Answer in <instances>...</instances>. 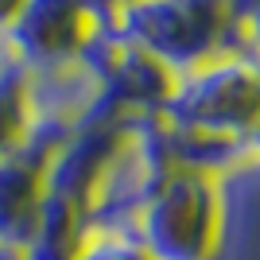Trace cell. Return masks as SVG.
Wrapping results in <instances>:
<instances>
[{"label": "cell", "mask_w": 260, "mask_h": 260, "mask_svg": "<svg viewBox=\"0 0 260 260\" xmlns=\"http://www.w3.org/2000/svg\"><path fill=\"white\" fill-rule=\"evenodd\" d=\"M113 27L124 47L144 51L171 74H186L214 54H241L233 16H214L183 0H120Z\"/></svg>", "instance_id": "1"}, {"label": "cell", "mask_w": 260, "mask_h": 260, "mask_svg": "<svg viewBox=\"0 0 260 260\" xmlns=\"http://www.w3.org/2000/svg\"><path fill=\"white\" fill-rule=\"evenodd\" d=\"M159 117L171 128L249 140L260 124V70L245 54H214L186 74H175Z\"/></svg>", "instance_id": "2"}, {"label": "cell", "mask_w": 260, "mask_h": 260, "mask_svg": "<svg viewBox=\"0 0 260 260\" xmlns=\"http://www.w3.org/2000/svg\"><path fill=\"white\" fill-rule=\"evenodd\" d=\"M148 260H217L221 256V190L217 179L171 171L136 221Z\"/></svg>", "instance_id": "3"}, {"label": "cell", "mask_w": 260, "mask_h": 260, "mask_svg": "<svg viewBox=\"0 0 260 260\" xmlns=\"http://www.w3.org/2000/svg\"><path fill=\"white\" fill-rule=\"evenodd\" d=\"M93 0H23L8 27V43L23 70L70 62L89 35Z\"/></svg>", "instance_id": "4"}, {"label": "cell", "mask_w": 260, "mask_h": 260, "mask_svg": "<svg viewBox=\"0 0 260 260\" xmlns=\"http://www.w3.org/2000/svg\"><path fill=\"white\" fill-rule=\"evenodd\" d=\"M120 136H124V120H86V124H78L70 132V140L47 163L43 190L54 194V198H62V202H70L82 214L101 167L109 163V155L117 152Z\"/></svg>", "instance_id": "5"}, {"label": "cell", "mask_w": 260, "mask_h": 260, "mask_svg": "<svg viewBox=\"0 0 260 260\" xmlns=\"http://www.w3.org/2000/svg\"><path fill=\"white\" fill-rule=\"evenodd\" d=\"M23 98H27V117L31 120H51L62 128H78L93 113L101 98V82L86 66L54 62L39 70H23Z\"/></svg>", "instance_id": "6"}, {"label": "cell", "mask_w": 260, "mask_h": 260, "mask_svg": "<svg viewBox=\"0 0 260 260\" xmlns=\"http://www.w3.org/2000/svg\"><path fill=\"white\" fill-rule=\"evenodd\" d=\"M175 74L167 66H159L155 58H148L136 47H120L113 70L101 82V105L109 113L124 117H140V113H159L167 105V93H171Z\"/></svg>", "instance_id": "7"}, {"label": "cell", "mask_w": 260, "mask_h": 260, "mask_svg": "<svg viewBox=\"0 0 260 260\" xmlns=\"http://www.w3.org/2000/svg\"><path fill=\"white\" fill-rule=\"evenodd\" d=\"M43 210V171L12 155L0 163V245L27 249Z\"/></svg>", "instance_id": "8"}, {"label": "cell", "mask_w": 260, "mask_h": 260, "mask_svg": "<svg viewBox=\"0 0 260 260\" xmlns=\"http://www.w3.org/2000/svg\"><path fill=\"white\" fill-rule=\"evenodd\" d=\"M27 136V98H23V70L0 78V163L23 148Z\"/></svg>", "instance_id": "9"}, {"label": "cell", "mask_w": 260, "mask_h": 260, "mask_svg": "<svg viewBox=\"0 0 260 260\" xmlns=\"http://www.w3.org/2000/svg\"><path fill=\"white\" fill-rule=\"evenodd\" d=\"M70 260H148L140 241L132 233H105V229H82Z\"/></svg>", "instance_id": "10"}, {"label": "cell", "mask_w": 260, "mask_h": 260, "mask_svg": "<svg viewBox=\"0 0 260 260\" xmlns=\"http://www.w3.org/2000/svg\"><path fill=\"white\" fill-rule=\"evenodd\" d=\"M233 23L241 35V54H260V0H233Z\"/></svg>", "instance_id": "11"}, {"label": "cell", "mask_w": 260, "mask_h": 260, "mask_svg": "<svg viewBox=\"0 0 260 260\" xmlns=\"http://www.w3.org/2000/svg\"><path fill=\"white\" fill-rule=\"evenodd\" d=\"M23 66H20V58H16V51H12V43H8V31H0V78H8V74H20Z\"/></svg>", "instance_id": "12"}, {"label": "cell", "mask_w": 260, "mask_h": 260, "mask_svg": "<svg viewBox=\"0 0 260 260\" xmlns=\"http://www.w3.org/2000/svg\"><path fill=\"white\" fill-rule=\"evenodd\" d=\"M23 0H0V31H8L12 20H16V12H20Z\"/></svg>", "instance_id": "13"}, {"label": "cell", "mask_w": 260, "mask_h": 260, "mask_svg": "<svg viewBox=\"0 0 260 260\" xmlns=\"http://www.w3.org/2000/svg\"><path fill=\"white\" fill-rule=\"evenodd\" d=\"M0 260H27L20 249H8V245H0Z\"/></svg>", "instance_id": "14"}]
</instances>
